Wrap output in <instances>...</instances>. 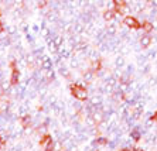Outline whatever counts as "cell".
<instances>
[{"mask_svg":"<svg viewBox=\"0 0 157 151\" xmlns=\"http://www.w3.org/2000/svg\"><path fill=\"white\" fill-rule=\"evenodd\" d=\"M92 79V72H85L84 74V81L85 82H89Z\"/></svg>","mask_w":157,"mask_h":151,"instance_id":"10","label":"cell"},{"mask_svg":"<svg viewBox=\"0 0 157 151\" xmlns=\"http://www.w3.org/2000/svg\"><path fill=\"white\" fill-rule=\"evenodd\" d=\"M3 33V26H2V21H0V34Z\"/></svg>","mask_w":157,"mask_h":151,"instance_id":"14","label":"cell"},{"mask_svg":"<svg viewBox=\"0 0 157 151\" xmlns=\"http://www.w3.org/2000/svg\"><path fill=\"white\" fill-rule=\"evenodd\" d=\"M51 141H52V137L50 134H44V137H41V140H40V145L41 147H47Z\"/></svg>","mask_w":157,"mask_h":151,"instance_id":"6","label":"cell"},{"mask_svg":"<svg viewBox=\"0 0 157 151\" xmlns=\"http://www.w3.org/2000/svg\"><path fill=\"white\" fill-rule=\"evenodd\" d=\"M38 4H40V7H44V6H45V0H40Z\"/></svg>","mask_w":157,"mask_h":151,"instance_id":"12","label":"cell"},{"mask_svg":"<svg viewBox=\"0 0 157 151\" xmlns=\"http://www.w3.org/2000/svg\"><path fill=\"white\" fill-rule=\"evenodd\" d=\"M142 27H143V31H144V33H151V31L154 30L153 23H150V21H144Z\"/></svg>","mask_w":157,"mask_h":151,"instance_id":"8","label":"cell"},{"mask_svg":"<svg viewBox=\"0 0 157 151\" xmlns=\"http://www.w3.org/2000/svg\"><path fill=\"white\" fill-rule=\"evenodd\" d=\"M123 62H124L123 58H117L116 59V66H122V65H123Z\"/></svg>","mask_w":157,"mask_h":151,"instance_id":"11","label":"cell"},{"mask_svg":"<svg viewBox=\"0 0 157 151\" xmlns=\"http://www.w3.org/2000/svg\"><path fill=\"white\" fill-rule=\"evenodd\" d=\"M113 4H115L116 13L123 14L124 11H126V2H124V0H113Z\"/></svg>","mask_w":157,"mask_h":151,"instance_id":"4","label":"cell"},{"mask_svg":"<svg viewBox=\"0 0 157 151\" xmlns=\"http://www.w3.org/2000/svg\"><path fill=\"white\" fill-rule=\"evenodd\" d=\"M71 93H72L74 98L77 100H79V102H84V100L88 99V90L84 88V86L72 85L71 86Z\"/></svg>","mask_w":157,"mask_h":151,"instance_id":"1","label":"cell"},{"mask_svg":"<svg viewBox=\"0 0 157 151\" xmlns=\"http://www.w3.org/2000/svg\"><path fill=\"white\" fill-rule=\"evenodd\" d=\"M11 85H18L20 83V71L16 66V62H11V79H10Z\"/></svg>","mask_w":157,"mask_h":151,"instance_id":"2","label":"cell"},{"mask_svg":"<svg viewBox=\"0 0 157 151\" xmlns=\"http://www.w3.org/2000/svg\"><path fill=\"white\" fill-rule=\"evenodd\" d=\"M153 120L157 123V112H156V113H154V116H153Z\"/></svg>","mask_w":157,"mask_h":151,"instance_id":"13","label":"cell"},{"mask_svg":"<svg viewBox=\"0 0 157 151\" xmlns=\"http://www.w3.org/2000/svg\"><path fill=\"white\" fill-rule=\"evenodd\" d=\"M124 24H126L129 28H133V30H139L140 27H142V24L137 21V19H136V17H132V16H126V17H124Z\"/></svg>","mask_w":157,"mask_h":151,"instance_id":"3","label":"cell"},{"mask_svg":"<svg viewBox=\"0 0 157 151\" xmlns=\"http://www.w3.org/2000/svg\"><path fill=\"white\" fill-rule=\"evenodd\" d=\"M103 19L105 21H113L115 20V11L113 10H106L103 13Z\"/></svg>","mask_w":157,"mask_h":151,"instance_id":"7","label":"cell"},{"mask_svg":"<svg viewBox=\"0 0 157 151\" xmlns=\"http://www.w3.org/2000/svg\"><path fill=\"white\" fill-rule=\"evenodd\" d=\"M151 41H153V38L150 37L149 34H144V35L140 38V45H142L143 48H147L150 44H151Z\"/></svg>","mask_w":157,"mask_h":151,"instance_id":"5","label":"cell"},{"mask_svg":"<svg viewBox=\"0 0 157 151\" xmlns=\"http://www.w3.org/2000/svg\"><path fill=\"white\" fill-rule=\"evenodd\" d=\"M122 151H132V150H130V148H123Z\"/></svg>","mask_w":157,"mask_h":151,"instance_id":"15","label":"cell"},{"mask_svg":"<svg viewBox=\"0 0 157 151\" xmlns=\"http://www.w3.org/2000/svg\"><path fill=\"white\" fill-rule=\"evenodd\" d=\"M130 136H132V138H133V140L137 141V140L140 138V131H139L137 129H136V130H133V131L130 133Z\"/></svg>","mask_w":157,"mask_h":151,"instance_id":"9","label":"cell"},{"mask_svg":"<svg viewBox=\"0 0 157 151\" xmlns=\"http://www.w3.org/2000/svg\"><path fill=\"white\" fill-rule=\"evenodd\" d=\"M2 147H3V144H2V143H0V150H2Z\"/></svg>","mask_w":157,"mask_h":151,"instance_id":"16","label":"cell"}]
</instances>
